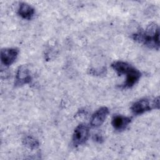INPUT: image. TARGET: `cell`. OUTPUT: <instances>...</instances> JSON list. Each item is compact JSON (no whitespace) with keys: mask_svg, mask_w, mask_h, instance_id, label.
Returning a JSON list of instances; mask_svg holds the SVG:
<instances>
[{"mask_svg":"<svg viewBox=\"0 0 160 160\" xmlns=\"http://www.w3.org/2000/svg\"><path fill=\"white\" fill-rule=\"evenodd\" d=\"M24 141V144H25L26 146H27L28 148L31 149H36L37 148L39 147V142L37 139H36L32 137V136H26L25 138L23 140Z\"/></svg>","mask_w":160,"mask_h":160,"instance_id":"obj_11","label":"cell"},{"mask_svg":"<svg viewBox=\"0 0 160 160\" xmlns=\"http://www.w3.org/2000/svg\"><path fill=\"white\" fill-rule=\"evenodd\" d=\"M89 136V128L85 124H79L74 129L72 134V143L75 146L84 144Z\"/></svg>","mask_w":160,"mask_h":160,"instance_id":"obj_3","label":"cell"},{"mask_svg":"<svg viewBox=\"0 0 160 160\" xmlns=\"http://www.w3.org/2000/svg\"><path fill=\"white\" fill-rule=\"evenodd\" d=\"M112 68L119 76L127 74L132 68V66L126 62L122 61H116L111 64Z\"/></svg>","mask_w":160,"mask_h":160,"instance_id":"obj_10","label":"cell"},{"mask_svg":"<svg viewBox=\"0 0 160 160\" xmlns=\"http://www.w3.org/2000/svg\"><path fill=\"white\" fill-rule=\"evenodd\" d=\"M18 54L19 50L16 48H7L2 49L1 51V62L5 66H11L17 59Z\"/></svg>","mask_w":160,"mask_h":160,"instance_id":"obj_6","label":"cell"},{"mask_svg":"<svg viewBox=\"0 0 160 160\" xmlns=\"http://www.w3.org/2000/svg\"><path fill=\"white\" fill-rule=\"evenodd\" d=\"M18 13L22 18L30 20L34 15L35 9L31 5L24 2H22L19 4Z\"/></svg>","mask_w":160,"mask_h":160,"instance_id":"obj_9","label":"cell"},{"mask_svg":"<svg viewBox=\"0 0 160 160\" xmlns=\"http://www.w3.org/2000/svg\"><path fill=\"white\" fill-rule=\"evenodd\" d=\"M141 72L136 68L133 67L131 70L126 74L124 82L121 85L122 88H130L135 85L141 77Z\"/></svg>","mask_w":160,"mask_h":160,"instance_id":"obj_8","label":"cell"},{"mask_svg":"<svg viewBox=\"0 0 160 160\" xmlns=\"http://www.w3.org/2000/svg\"><path fill=\"white\" fill-rule=\"evenodd\" d=\"M32 81V76L28 67L25 65L19 66L16 71V79L14 82L15 86L20 87L29 84Z\"/></svg>","mask_w":160,"mask_h":160,"instance_id":"obj_4","label":"cell"},{"mask_svg":"<svg viewBox=\"0 0 160 160\" xmlns=\"http://www.w3.org/2000/svg\"><path fill=\"white\" fill-rule=\"evenodd\" d=\"M131 119L132 118L130 117L123 115H115L112 118L111 124L116 131L121 132L127 128L129 123L131 122Z\"/></svg>","mask_w":160,"mask_h":160,"instance_id":"obj_7","label":"cell"},{"mask_svg":"<svg viewBox=\"0 0 160 160\" xmlns=\"http://www.w3.org/2000/svg\"><path fill=\"white\" fill-rule=\"evenodd\" d=\"M109 113V110L107 107L103 106L95 111L90 119V124L92 127L98 128L101 126L105 121Z\"/></svg>","mask_w":160,"mask_h":160,"instance_id":"obj_5","label":"cell"},{"mask_svg":"<svg viewBox=\"0 0 160 160\" xmlns=\"http://www.w3.org/2000/svg\"><path fill=\"white\" fill-rule=\"evenodd\" d=\"M159 108V96L153 99L149 98H142L134 102L131 110L135 115H139L146 112L151 111L153 109Z\"/></svg>","mask_w":160,"mask_h":160,"instance_id":"obj_2","label":"cell"},{"mask_svg":"<svg viewBox=\"0 0 160 160\" xmlns=\"http://www.w3.org/2000/svg\"><path fill=\"white\" fill-rule=\"evenodd\" d=\"M132 38L135 41L143 43L149 48L159 50V28L155 22L150 23L146 30H140L133 34Z\"/></svg>","mask_w":160,"mask_h":160,"instance_id":"obj_1","label":"cell"},{"mask_svg":"<svg viewBox=\"0 0 160 160\" xmlns=\"http://www.w3.org/2000/svg\"><path fill=\"white\" fill-rule=\"evenodd\" d=\"M94 139L98 142H101V141H103V138L101 136V135H99V134H94Z\"/></svg>","mask_w":160,"mask_h":160,"instance_id":"obj_12","label":"cell"}]
</instances>
